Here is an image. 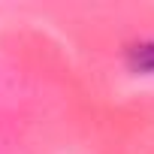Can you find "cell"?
<instances>
[{
	"instance_id": "1",
	"label": "cell",
	"mask_w": 154,
	"mask_h": 154,
	"mask_svg": "<svg viewBox=\"0 0 154 154\" xmlns=\"http://www.w3.org/2000/svg\"><path fill=\"white\" fill-rule=\"evenodd\" d=\"M127 63L133 72H154V39H139L127 48Z\"/></svg>"
}]
</instances>
